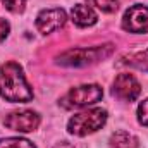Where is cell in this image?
Listing matches in <instances>:
<instances>
[{
  "label": "cell",
  "instance_id": "6da1fadb",
  "mask_svg": "<svg viewBox=\"0 0 148 148\" xmlns=\"http://www.w3.org/2000/svg\"><path fill=\"white\" fill-rule=\"evenodd\" d=\"M0 95L12 103H24L33 98V90L29 88L19 64L5 62L0 67Z\"/></svg>",
  "mask_w": 148,
  "mask_h": 148
},
{
  "label": "cell",
  "instance_id": "7a4b0ae2",
  "mask_svg": "<svg viewBox=\"0 0 148 148\" xmlns=\"http://www.w3.org/2000/svg\"><path fill=\"white\" fill-rule=\"evenodd\" d=\"M107 122V112L103 109H90V110L79 112L71 117L67 129L74 136H88L98 129H102Z\"/></svg>",
  "mask_w": 148,
  "mask_h": 148
},
{
  "label": "cell",
  "instance_id": "3957f363",
  "mask_svg": "<svg viewBox=\"0 0 148 148\" xmlns=\"http://www.w3.org/2000/svg\"><path fill=\"white\" fill-rule=\"evenodd\" d=\"M112 53V45H103V47H91V48H76V50H67L62 55H59V64L60 66H71V67H83L95 64Z\"/></svg>",
  "mask_w": 148,
  "mask_h": 148
},
{
  "label": "cell",
  "instance_id": "277c9868",
  "mask_svg": "<svg viewBox=\"0 0 148 148\" xmlns=\"http://www.w3.org/2000/svg\"><path fill=\"white\" fill-rule=\"evenodd\" d=\"M103 97V90L98 84H81L69 90V93L60 100L64 109H79L97 103Z\"/></svg>",
  "mask_w": 148,
  "mask_h": 148
},
{
  "label": "cell",
  "instance_id": "5b68a950",
  "mask_svg": "<svg viewBox=\"0 0 148 148\" xmlns=\"http://www.w3.org/2000/svg\"><path fill=\"white\" fill-rule=\"evenodd\" d=\"M5 127L17 133H31L40 126V115L33 110H14L9 112L3 119Z\"/></svg>",
  "mask_w": 148,
  "mask_h": 148
},
{
  "label": "cell",
  "instance_id": "8992f818",
  "mask_svg": "<svg viewBox=\"0 0 148 148\" xmlns=\"http://www.w3.org/2000/svg\"><path fill=\"white\" fill-rule=\"evenodd\" d=\"M122 28L129 33H148V7L147 5H133L126 10L122 17Z\"/></svg>",
  "mask_w": 148,
  "mask_h": 148
},
{
  "label": "cell",
  "instance_id": "52a82bcc",
  "mask_svg": "<svg viewBox=\"0 0 148 148\" xmlns=\"http://www.w3.org/2000/svg\"><path fill=\"white\" fill-rule=\"evenodd\" d=\"M114 95H117L121 100H126V102H133L140 97L141 93V86L138 83V79L133 76V74L122 73L119 74L114 81V88H112Z\"/></svg>",
  "mask_w": 148,
  "mask_h": 148
},
{
  "label": "cell",
  "instance_id": "ba28073f",
  "mask_svg": "<svg viewBox=\"0 0 148 148\" xmlns=\"http://www.w3.org/2000/svg\"><path fill=\"white\" fill-rule=\"evenodd\" d=\"M66 12L64 9H45L38 14L36 17V28L40 33L43 35H48L59 28H62L66 24Z\"/></svg>",
  "mask_w": 148,
  "mask_h": 148
},
{
  "label": "cell",
  "instance_id": "9c48e42d",
  "mask_svg": "<svg viewBox=\"0 0 148 148\" xmlns=\"http://www.w3.org/2000/svg\"><path fill=\"white\" fill-rule=\"evenodd\" d=\"M71 17H73V23L77 24L79 28H88V26H93L97 21H98V16L97 12L90 7V5H84V3H76L71 10Z\"/></svg>",
  "mask_w": 148,
  "mask_h": 148
},
{
  "label": "cell",
  "instance_id": "30bf717a",
  "mask_svg": "<svg viewBox=\"0 0 148 148\" xmlns=\"http://www.w3.org/2000/svg\"><path fill=\"white\" fill-rule=\"evenodd\" d=\"M122 64L129 66V67H134L138 71H143L148 73V48L143 52H136V53H129L122 59Z\"/></svg>",
  "mask_w": 148,
  "mask_h": 148
},
{
  "label": "cell",
  "instance_id": "8fae6325",
  "mask_svg": "<svg viewBox=\"0 0 148 148\" xmlns=\"http://www.w3.org/2000/svg\"><path fill=\"white\" fill-rule=\"evenodd\" d=\"M112 148H138V138L127 131H119L110 138Z\"/></svg>",
  "mask_w": 148,
  "mask_h": 148
},
{
  "label": "cell",
  "instance_id": "7c38bea8",
  "mask_svg": "<svg viewBox=\"0 0 148 148\" xmlns=\"http://www.w3.org/2000/svg\"><path fill=\"white\" fill-rule=\"evenodd\" d=\"M0 148H35V145L24 138H5L0 140Z\"/></svg>",
  "mask_w": 148,
  "mask_h": 148
},
{
  "label": "cell",
  "instance_id": "4fadbf2b",
  "mask_svg": "<svg viewBox=\"0 0 148 148\" xmlns=\"http://www.w3.org/2000/svg\"><path fill=\"white\" fill-rule=\"evenodd\" d=\"M91 5H95V7H98L102 12H115L117 9H119V0H88Z\"/></svg>",
  "mask_w": 148,
  "mask_h": 148
},
{
  "label": "cell",
  "instance_id": "5bb4252c",
  "mask_svg": "<svg viewBox=\"0 0 148 148\" xmlns=\"http://www.w3.org/2000/svg\"><path fill=\"white\" fill-rule=\"evenodd\" d=\"M3 2V7L10 12H23L24 10V5H26V0H2Z\"/></svg>",
  "mask_w": 148,
  "mask_h": 148
},
{
  "label": "cell",
  "instance_id": "9a60e30c",
  "mask_svg": "<svg viewBox=\"0 0 148 148\" xmlns=\"http://www.w3.org/2000/svg\"><path fill=\"white\" fill-rule=\"evenodd\" d=\"M138 121H140L143 126L148 127V98L145 102H141L140 107H138Z\"/></svg>",
  "mask_w": 148,
  "mask_h": 148
},
{
  "label": "cell",
  "instance_id": "2e32d148",
  "mask_svg": "<svg viewBox=\"0 0 148 148\" xmlns=\"http://www.w3.org/2000/svg\"><path fill=\"white\" fill-rule=\"evenodd\" d=\"M9 31H10V26H9V23H7L5 19H2V17H0V43H2V41L7 38Z\"/></svg>",
  "mask_w": 148,
  "mask_h": 148
},
{
  "label": "cell",
  "instance_id": "e0dca14e",
  "mask_svg": "<svg viewBox=\"0 0 148 148\" xmlns=\"http://www.w3.org/2000/svg\"><path fill=\"white\" fill-rule=\"evenodd\" d=\"M55 148H74V147H71L69 143H66V141H64V143H60V145H57Z\"/></svg>",
  "mask_w": 148,
  "mask_h": 148
}]
</instances>
